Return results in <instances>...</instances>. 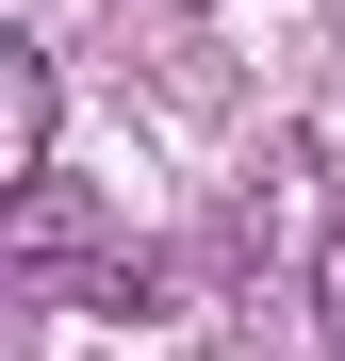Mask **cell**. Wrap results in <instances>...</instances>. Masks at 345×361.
Wrapping results in <instances>:
<instances>
[{"label": "cell", "instance_id": "cell-1", "mask_svg": "<svg viewBox=\"0 0 345 361\" xmlns=\"http://www.w3.org/2000/svg\"><path fill=\"white\" fill-rule=\"evenodd\" d=\"M0 197H49V49H0Z\"/></svg>", "mask_w": 345, "mask_h": 361}, {"label": "cell", "instance_id": "cell-2", "mask_svg": "<svg viewBox=\"0 0 345 361\" xmlns=\"http://www.w3.org/2000/svg\"><path fill=\"white\" fill-rule=\"evenodd\" d=\"M17 263H33V279H66V263H83V214H66V180H49V197H17Z\"/></svg>", "mask_w": 345, "mask_h": 361}]
</instances>
